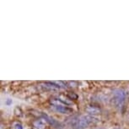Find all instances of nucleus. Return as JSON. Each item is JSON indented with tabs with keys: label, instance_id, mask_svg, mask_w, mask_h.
<instances>
[{
	"label": "nucleus",
	"instance_id": "1",
	"mask_svg": "<svg viewBox=\"0 0 129 129\" xmlns=\"http://www.w3.org/2000/svg\"><path fill=\"white\" fill-rule=\"evenodd\" d=\"M113 96H114V103L116 106L118 108H121L124 105L126 99V92L124 89H116L113 90Z\"/></svg>",
	"mask_w": 129,
	"mask_h": 129
},
{
	"label": "nucleus",
	"instance_id": "2",
	"mask_svg": "<svg viewBox=\"0 0 129 129\" xmlns=\"http://www.w3.org/2000/svg\"><path fill=\"white\" fill-rule=\"evenodd\" d=\"M52 108L53 109L54 111H57V112H60V113H62V114H69V113H72L73 111L71 109H69V107H62V106H52Z\"/></svg>",
	"mask_w": 129,
	"mask_h": 129
},
{
	"label": "nucleus",
	"instance_id": "3",
	"mask_svg": "<svg viewBox=\"0 0 129 129\" xmlns=\"http://www.w3.org/2000/svg\"><path fill=\"white\" fill-rule=\"evenodd\" d=\"M44 118L46 119V121H47V122H48L49 124H51V125H52V126H54V127H57V128H62V126L61 125V124L59 122H57V121L54 120L53 118L50 117V116H44Z\"/></svg>",
	"mask_w": 129,
	"mask_h": 129
},
{
	"label": "nucleus",
	"instance_id": "4",
	"mask_svg": "<svg viewBox=\"0 0 129 129\" xmlns=\"http://www.w3.org/2000/svg\"><path fill=\"white\" fill-rule=\"evenodd\" d=\"M50 103L54 106H62V107H67L68 106L65 103L61 101L59 98H56V97H53V98H51L50 100Z\"/></svg>",
	"mask_w": 129,
	"mask_h": 129
},
{
	"label": "nucleus",
	"instance_id": "5",
	"mask_svg": "<svg viewBox=\"0 0 129 129\" xmlns=\"http://www.w3.org/2000/svg\"><path fill=\"white\" fill-rule=\"evenodd\" d=\"M45 122H47L45 118H41L40 120H36L33 121V126L37 129H44L45 128Z\"/></svg>",
	"mask_w": 129,
	"mask_h": 129
},
{
	"label": "nucleus",
	"instance_id": "6",
	"mask_svg": "<svg viewBox=\"0 0 129 129\" xmlns=\"http://www.w3.org/2000/svg\"><path fill=\"white\" fill-rule=\"evenodd\" d=\"M86 111L88 112L89 115H93V114H98L101 112V110L100 108L96 106H89L86 108Z\"/></svg>",
	"mask_w": 129,
	"mask_h": 129
},
{
	"label": "nucleus",
	"instance_id": "7",
	"mask_svg": "<svg viewBox=\"0 0 129 129\" xmlns=\"http://www.w3.org/2000/svg\"><path fill=\"white\" fill-rule=\"evenodd\" d=\"M68 97L70 99V100H77L78 99V95L77 94H75L74 93H69L68 94Z\"/></svg>",
	"mask_w": 129,
	"mask_h": 129
},
{
	"label": "nucleus",
	"instance_id": "8",
	"mask_svg": "<svg viewBox=\"0 0 129 129\" xmlns=\"http://www.w3.org/2000/svg\"><path fill=\"white\" fill-rule=\"evenodd\" d=\"M14 129H23V127H22V126L20 125V124H16L15 125V126H14Z\"/></svg>",
	"mask_w": 129,
	"mask_h": 129
},
{
	"label": "nucleus",
	"instance_id": "9",
	"mask_svg": "<svg viewBox=\"0 0 129 129\" xmlns=\"http://www.w3.org/2000/svg\"><path fill=\"white\" fill-rule=\"evenodd\" d=\"M95 129H102V128H95Z\"/></svg>",
	"mask_w": 129,
	"mask_h": 129
},
{
	"label": "nucleus",
	"instance_id": "10",
	"mask_svg": "<svg viewBox=\"0 0 129 129\" xmlns=\"http://www.w3.org/2000/svg\"><path fill=\"white\" fill-rule=\"evenodd\" d=\"M128 97H129V94H128Z\"/></svg>",
	"mask_w": 129,
	"mask_h": 129
}]
</instances>
